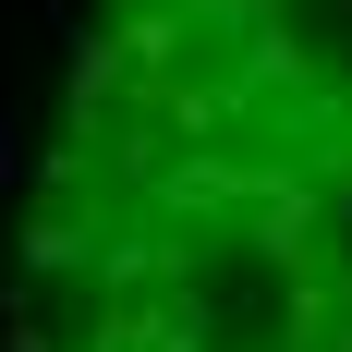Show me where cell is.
Masks as SVG:
<instances>
[{
  "mask_svg": "<svg viewBox=\"0 0 352 352\" xmlns=\"http://www.w3.org/2000/svg\"><path fill=\"white\" fill-rule=\"evenodd\" d=\"M25 352H352V0H109L25 207Z\"/></svg>",
  "mask_w": 352,
  "mask_h": 352,
  "instance_id": "cell-1",
  "label": "cell"
}]
</instances>
